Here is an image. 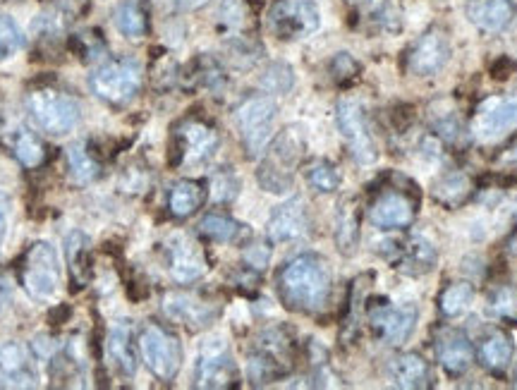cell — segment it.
<instances>
[{"instance_id":"7402d4cb","label":"cell","mask_w":517,"mask_h":390,"mask_svg":"<svg viewBox=\"0 0 517 390\" xmlns=\"http://www.w3.org/2000/svg\"><path fill=\"white\" fill-rule=\"evenodd\" d=\"M436 357H439V364L446 374L462 376L472 367L474 347L465 333L448 328V331H443L439 335V340H436Z\"/></svg>"},{"instance_id":"d590c367","label":"cell","mask_w":517,"mask_h":390,"mask_svg":"<svg viewBox=\"0 0 517 390\" xmlns=\"http://www.w3.org/2000/svg\"><path fill=\"white\" fill-rule=\"evenodd\" d=\"M472 192V182L467 175L462 173H450L443 178L439 185H436L434 190V197L441 201V204L450 206V209H455V206H460L462 201L470 197Z\"/></svg>"},{"instance_id":"f1b7e54d","label":"cell","mask_w":517,"mask_h":390,"mask_svg":"<svg viewBox=\"0 0 517 390\" xmlns=\"http://www.w3.org/2000/svg\"><path fill=\"white\" fill-rule=\"evenodd\" d=\"M436 254L434 245L424 237H412V240L403 242V254H400V266H403L405 273L410 276H422V273H429L431 268L436 266Z\"/></svg>"},{"instance_id":"5bb4252c","label":"cell","mask_w":517,"mask_h":390,"mask_svg":"<svg viewBox=\"0 0 517 390\" xmlns=\"http://www.w3.org/2000/svg\"><path fill=\"white\" fill-rule=\"evenodd\" d=\"M166 257L170 278L180 285H190L199 280L209 271V261H206L204 249L187 235H170L166 242Z\"/></svg>"},{"instance_id":"4316f807","label":"cell","mask_w":517,"mask_h":390,"mask_svg":"<svg viewBox=\"0 0 517 390\" xmlns=\"http://www.w3.org/2000/svg\"><path fill=\"white\" fill-rule=\"evenodd\" d=\"M206 201V190L199 180H180L168 194V209L175 218H190Z\"/></svg>"},{"instance_id":"ac0fdd59","label":"cell","mask_w":517,"mask_h":390,"mask_svg":"<svg viewBox=\"0 0 517 390\" xmlns=\"http://www.w3.org/2000/svg\"><path fill=\"white\" fill-rule=\"evenodd\" d=\"M513 130H517V94L489 101L474 120V134L484 142H494Z\"/></svg>"},{"instance_id":"d6986e66","label":"cell","mask_w":517,"mask_h":390,"mask_svg":"<svg viewBox=\"0 0 517 390\" xmlns=\"http://www.w3.org/2000/svg\"><path fill=\"white\" fill-rule=\"evenodd\" d=\"M34 357L20 343L0 345V388H34Z\"/></svg>"},{"instance_id":"52a82bcc","label":"cell","mask_w":517,"mask_h":390,"mask_svg":"<svg viewBox=\"0 0 517 390\" xmlns=\"http://www.w3.org/2000/svg\"><path fill=\"white\" fill-rule=\"evenodd\" d=\"M221 137L206 120L185 118L173 130V166H202L218 151Z\"/></svg>"},{"instance_id":"8fae6325","label":"cell","mask_w":517,"mask_h":390,"mask_svg":"<svg viewBox=\"0 0 517 390\" xmlns=\"http://www.w3.org/2000/svg\"><path fill=\"white\" fill-rule=\"evenodd\" d=\"M338 127L348 144L352 158L360 166H371L379 158V146H376L374 134L369 130L367 118H364L362 106L352 99H343L338 103Z\"/></svg>"},{"instance_id":"ab89813d","label":"cell","mask_w":517,"mask_h":390,"mask_svg":"<svg viewBox=\"0 0 517 390\" xmlns=\"http://www.w3.org/2000/svg\"><path fill=\"white\" fill-rule=\"evenodd\" d=\"M24 44V36L20 32V27H17L15 20H10V17H0V60H8L15 56L17 51H20Z\"/></svg>"},{"instance_id":"44dd1931","label":"cell","mask_w":517,"mask_h":390,"mask_svg":"<svg viewBox=\"0 0 517 390\" xmlns=\"http://www.w3.org/2000/svg\"><path fill=\"white\" fill-rule=\"evenodd\" d=\"M309 233V213L304 199L295 197L278 206L269 218V237L273 242H295Z\"/></svg>"},{"instance_id":"74e56055","label":"cell","mask_w":517,"mask_h":390,"mask_svg":"<svg viewBox=\"0 0 517 390\" xmlns=\"http://www.w3.org/2000/svg\"><path fill=\"white\" fill-rule=\"evenodd\" d=\"M491 314L498 316L503 321H515L517 319V290L513 285H503L498 288L489 300Z\"/></svg>"},{"instance_id":"7c38bea8","label":"cell","mask_w":517,"mask_h":390,"mask_svg":"<svg viewBox=\"0 0 517 390\" xmlns=\"http://www.w3.org/2000/svg\"><path fill=\"white\" fill-rule=\"evenodd\" d=\"M450 60V39L446 29L431 27L412 44L407 51L405 67L407 72L417 77H434L439 75Z\"/></svg>"},{"instance_id":"2e32d148","label":"cell","mask_w":517,"mask_h":390,"mask_svg":"<svg viewBox=\"0 0 517 390\" xmlns=\"http://www.w3.org/2000/svg\"><path fill=\"white\" fill-rule=\"evenodd\" d=\"M419 312L415 304L405 307H391V304H379L369 309V324L374 328L376 338L386 345H403L417 328Z\"/></svg>"},{"instance_id":"9a60e30c","label":"cell","mask_w":517,"mask_h":390,"mask_svg":"<svg viewBox=\"0 0 517 390\" xmlns=\"http://www.w3.org/2000/svg\"><path fill=\"white\" fill-rule=\"evenodd\" d=\"M237 364L230 355L223 340H209L202 347L197 362V386L199 388H235L237 386Z\"/></svg>"},{"instance_id":"277c9868","label":"cell","mask_w":517,"mask_h":390,"mask_svg":"<svg viewBox=\"0 0 517 390\" xmlns=\"http://www.w3.org/2000/svg\"><path fill=\"white\" fill-rule=\"evenodd\" d=\"M144 82V70L135 58H118L101 65L91 72L89 89L96 99L111 103V106H125L139 94Z\"/></svg>"},{"instance_id":"5b68a950","label":"cell","mask_w":517,"mask_h":390,"mask_svg":"<svg viewBox=\"0 0 517 390\" xmlns=\"http://www.w3.org/2000/svg\"><path fill=\"white\" fill-rule=\"evenodd\" d=\"M293 367V340L290 333L283 328H269L261 333V338L254 345L249 355V381L254 386H264L281 379Z\"/></svg>"},{"instance_id":"f35d334b","label":"cell","mask_w":517,"mask_h":390,"mask_svg":"<svg viewBox=\"0 0 517 390\" xmlns=\"http://www.w3.org/2000/svg\"><path fill=\"white\" fill-rule=\"evenodd\" d=\"M293 84H295L293 70L283 63H273L269 70L264 72V77H261V87L271 91V94H285V91L293 89Z\"/></svg>"},{"instance_id":"484cf974","label":"cell","mask_w":517,"mask_h":390,"mask_svg":"<svg viewBox=\"0 0 517 390\" xmlns=\"http://www.w3.org/2000/svg\"><path fill=\"white\" fill-rule=\"evenodd\" d=\"M113 24L127 39H142L149 32L147 5L142 0H120L113 8Z\"/></svg>"},{"instance_id":"c3c4849f","label":"cell","mask_w":517,"mask_h":390,"mask_svg":"<svg viewBox=\"0 0 517 390\" xmlns=\"http://www.w3.org/2000/svg\"><path fill=\"white\" fill-rule=\"evenodd\" d=\"M84 0H58V5L60 8H68V10H75L77 5H82Z\"/></svg>"},{"instance_id":"f6af8a7d","label":"cell","mask_w":517,"mask_h":390,"mask_svg":"<svg viewBox=\"0 0 517 390\" xmlns=\"http://www.w3.org/2000/svg\"><path fill=\"white\" fill-rule=\"evenodd\" d=\"M515 70H517V63L506 56L498 60L494 67H491V72H494L496 79H506V77H510V72H515Z\"/></svg>"},{"instance_id":"7dc6e473","label":"cell","mask_w":517,"mask_h":390,"mask_svg":"<svg viewBox=\"0 0 517 390\" xmlns=\"http://www.w3.org/2000/svg\"><path fill=\"white\" fill-rule=\"evenodd\" d=\"M8 297H10V285H8V280L0 278V307H3V304L8 302Z\"/></svg>"},{"instance_id":"30bf717a","label":"cell","mask_w":517,"mask_h":390,"mask_svg":"<svg viewBox=\"0 0 517 390\" xmlns=\"http://www.w3.org/2000/svg\"><path fill=\"white\" fill-rule=\"evenodd\" d=\"M321 24L314 0H276L269 10V29L283 41L304 39Z\"/></svg>"},{"instance_id":"cb8c5ba5","label":"cell","mask_w":517,"mask_h":390,"mask_svg":"<svg viewBox=\"0 0 517 390\" xmlns=\"http://www.w3.org/2000/svg\"><path fill=\"white\" fill-rule=\"evenodd\" d=\"M391 379L398 388H431L429 362L417 352H405L391 362Z\"/></svg>"},{"instance_id":"7a4b0ae2","label":"cell","mask_w":517,"mask_h":390,"mask_svg":"<svg viewBox=\"0 0 517 390\" xmlns=\"http://www.w3.org/2000/svg\"><path fill=\"white\" fill-rule=\"evenodd\" d=\"M304 156V139L297 127H288L269 146L264 161L259 168V182L264 190L281 194L290 190L295 178V170Z\"/></svg>"},{"instance_id":"8992f818","label":"cell","mask_w":517,"mask_h":390,"mask_svg":"<svg viewBox=\"0 0 517 390\" xmlns=\"http://www.w3.org/2000/svg\"><path fill=\"white\" fill-rule=\"evenodd\" d=\"M20 283L36 302H51L60 288V261L48 242H34L20 264Z\"/></svg>"},{"instance_id":"ffe728a7","label":"cell","mask_w":517,"mask_h":390,"mask_svg":"<svg viewBox=\"0 0 517 390\" xmlns=\"http://www.w3.org/2000/svg\"><path fill=\"white\" fill-rule=\"evenodd\" d=\"M465 12L479 32L498 34L517 17V0H467Z\"/></svg>"},{"instance_id":"6da1fadb","label":"cell","mask_w":517,"mask_h":390,"mask_svg":"<svg viewBox=\"0 0 517 390\" xmlns=\"http://www.w3.org/2000/svg\"><path fill=\"white\" fill-rule=\"evenodd\" d=\"M331 266L319 254H300L278 273V292L288 309L300 314L324 312L331 300Z\"/></svg>"},{"instance_id":"d6a6232c","label":"cell","mask_w":517,"mask_h":390,"mask_svg":"<svg viewBox=\"0 0 517 390\" xmlns=\"http://www.w3.org/2000/svg\"><path fill=\"white\" fill-rule=\"evenodd\" d=\"M68 168H70V180L77 185H89V182L99 180L101 166L91 151L84 149V144H72L68 146Z\"/></svg>"},{"instance_id":"bcb514c9","label":"cell","mask_w":517,"mask_h":390,"mask_svg":"<svg viewBox=\"0 0 517 390\" xmlns=\"http://www.w3.org/2000/svg\"><path fill=\"white\" fill-rule=\"evenodd\" d=\"M206 3H209V0H173V5L178 10H199L204 8Z\"/></svg>"},{"instance_id":"836d02e7","label":"cell","mask_w":517,"mask_h":390,"mask_svg":"<svg viewBox=\"0 0 517 390\" xmlns=\"http://www.w3.org/2000/svg\"><path fill=\"white\" fill-rule=\"evenodd\" d=\"M252 8L247 0H223L218 12V24L225 34H242L252 24Z\"/></svg>"},{"instance_id":"60d3db41","label":"cell","mask_w":517,"mask_h":390,"mask_svg":"<svg viewBox=\"0 0 517 390\" xmlns=\"http://www.w3.org/2000/svg\"><path fill=\"white\" fill-rule=\"evenodd\" d=\"M360 75V63L350 56V53H338L336 58L331 60V77L336 79L338 84H348L352 79Z\"/></svg>"},{"instance_id":"ba28073f","label":"cell","mask_w":517,"mask_h":390,"mask_svg":"<svg viewBox=\"0 0 517 390\" xmlns=\"http://www.w3.org/2000/svg\"><path fill=\"white\" fill-rule=\"evenodd\" d=\"M139 352L158 381H173L182 367V345L168 328L147 324L139 333Z\"/></svg>"},{"instance_id":"8d00e7d4","label":"cell","mask_w":517,"mask_h":390,"mask_svg":"<svg viewBox=\"0 0 517 390\" xmlns=\"http://www.w3.org/2000/svg\"><path fill=\"white\" fill-rule=\"evenodd\" d=\"M307 182L314 187L316 192L331 194V192L338 190L340 182H343V178H340L338 168L333 166V163L314 161L312 166L307 168Z\"/></svg>"},{"instance_id":"7bdbcfd3","label":"cell","mask_w":517,"mask_h":390,"mask_svg":"<svg viewBox=\"0 0 517 390\" xmlns=\"http://www.w3.org/2000/svg\"><path fill=\"white\" fill-rule=\"evenodd\" d=\"M245 259H247L249 268H254V271H261V268H266V264H269L271 249L266 245H254V247L247 249Z\"/></svg>"},{"instance_id":"f546056e","label":"cell","mask_w":517,"mask_h":390,"mask_svg":"<svg viewBox=\"0 0 517 390\" xmlns=\"http://www.w3.org/2000/svg\"><path fill=\"white\" fill-rule=\"evenodd\" d=\"M65 249H68L70 276L75 280L77 288H84L91 278V254H89L87 235L79 233V230L70 233L68 240H65Z\"/></svg>"},{"instance_id":"e575fe53","label":"cell","mask_w":517,"mask_h":390,"mask_svg":"<svg viewBox=\"0 0 517 390\" xmlns=\"http://www.w3.org/2000/svg\"><path fill=\"white\" fill-rule=\"evenodd\" d=\"M472 300H474V288L470 283H453L441 292L439 309H441L443 316H448V319H455V316L465 314L467 309H470Z\"/></svg>"},{"instance_id":"3957f363","label":"cell","mask_w":517,"mask_h":390,"mask_svg":"<svg viewBox=\"0 0 517 390\" xmlns=\"http://www.w3.org/2000/svg\"><path fill=\"white\" fill-rule=\"evenodd\" d=\"M27 111L41 130L48 134H68L82 120V108L75 96L63 89H34L27 96Z\"/></svg>"},{"instance_id":"4fadbf2b","label":"cell","mask_w":517,"mask_h":390,"mask_svg":"<svg viewBox=\"0 0 517 390\" xmlns=\"http://www.w3.org/2000/svg\"><path fill=\"white\" fill-rule=\"evenodd\" d=\"M163 312L170 321L185 326L187 331H204L221 314V307L192 292H168L163 297Z\"/></svg>"},{"instance_id":"4dcf8cb0","label":"cell","mask_w":517,"mask_h":390,"mask_svg":"<svg viewBox=\"0 0 517 390\" xmlns=\"http://www.w3.org/2000/svg\"><path fill=\"white\" fill-rule=\"evenodd\" d=\"M10 149L24 168H39L46 161V146L27 127H17L10 137Z\"/></svg>"},{"instance_id":"ee69618b","label":"cell","mask_w":517,"mask_h":390,"mask_svg":"<svg viewBox=\"0 0 517 390\" xmlns=\"http://www.w3.org/2000/svg\"><path fill=\"white\" fill-rule=\"evenodd\" d=\"M8 218H10V199L8 194L0 192V242L5 240V233H8Z\"/></svg>"},{"instance_id":"1f68e13d","label":"cell","mask_w":517,"mask_h":390,"mask_svg":"<svg viewBox=\"0 0 517 390\" xmlns=\"http://www.w3.org/2000/svg\"><path fill=\"white\" fill-rule=\"evenodd\" d=\"M199 233H202L206 240L218 242V245H230V242L240 240L247 230L245 225L237 223L235 218L223 216V213H209V216H204L202 223H199Z\"/></svg>"},{"instance_id":"b9f144b4","label":"cell","mask_w":517,"mask_h":390,"mask_svg":"<svg viewBox=\"0 0 517 390\" xmlns=\"http://www.w3.org/2000/svg\"><path fill=\"white\" fill-rule=\"evenodd\" d=\"M214 194L218 201H230L237 197V180L230 173H218L214 178Z\"/></svg>"},{"instance_id":"e0dca14e","label":"cell","mask_w":517,"mask_h":390,"mask_svg":"<svg viewBox=\"0 0 517 390\" xmlns=\"http://www.w3.org/2000/svg\"><path fill=\"white\" fill-rule=\"evenodd\" d=\"M417 216V204L407 197V192L386 190L371 204L369 221L381 230L407 228Z\"/></svg>"},{"instance_id":"9c48e42d","label":"cell","mask_w":517,"mask_h":390,"mask_svg":"<svg viewBox=\"0 0 517 390\" xmlns=\"http://www.w3.org/2000/svg\"><path fill=\"white\" fill-rule=\"evenodd\" d=\"M278 106L269 96H252L235 108V123L240 130L247 156H259L271 142Z\"/></svg>"},{"instance_id":"d4e9b609","label":"cell","mask_w":517,"mask_h":390,"mask_svg":"<svg viewBox=\"0 0 517 390\" xmlns=\"http://www.w3.org/2000/svg\"><path fill=\"white\" fill-rule=\"evenodd\" d=\"M513 357L515 345L503 331H494L491 335H486L482 347H479V362H482V367L486 371H491V374L496 376L506 374Z\"/></svg>"},{"instance_id":"83f0119b","label":"cell","mask_w":517,"mask_h":390,"mask_svg":"<svg viewBox=\"0 0 517 390\" xmlns=\"http://www.w3.org/2000/svg\"><path fill=\"white\" fill-rule=\"evenodd\" d=\"M360 204L355 199H345L338 209V223H336V242L343 254H355L357 245H360Z\"/></svg>"},{"instance_id":"603a6c76","label":"cell","mask_w":517,"mask_h":390,"mask_svg":"<svg viewBox=\"0 0 517 390\" xmlns=\"http://www.w3.org/2000/svg\"><path fill=\"white\" fill-rule=\"evenodd\" d=\"M106 352H108V362L113 364V369L118 371L123 379H132L137 371V350L135 343H132V326L115 324L108 333L106 340Z\"/></svg>"}]
</instances>
